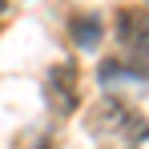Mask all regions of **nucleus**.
<instances>
[{
	"instance_id": "nucleus-1",
	"label": "nucleus",
	"mask_w": 149,
	"mask_h": 149,
	"mask_svg": "<svg viewBox=\"0 0 149 149\" xmlns=\"http://www.w3.org/2000/svg\"><path fill=\"white\" fill-rule=\"evenodd\" d=\"M89 133L93 137H101V141H121V145H137L141 137H149V125L141 113H133L125 101L117 97H105L93 109V117H89Z\"/></svg>"
},
{
	"instance_id": "nucleus-2",
	"label": "nucleus",
	"mask_w": 149,
	"mask_h": 149,
	"mask_svg": "<svg viewBox=\"0 0 149 149\" xmlns=\"http://www.w3.org/2000/svg\"><path fill=\"white\" fill-rule=\"evenodd\" d=\"M117 36H121L125 52H133V56H125V61H149V12H141V8L121 12Z\"/></svg>"
},
{
	"instance_id": "nucleus-3",
	"label": "nucleus",
	"mask_w": 149,
	"mask_h": 149,
	"mask_svg": "<svg viewBox=\"0 0 149 149\" xmlns=\"http://www.w3.org/2000/svg\"><path fill=\"white\" fill-rule=\"evenodd\" d=\"M101 85L105 89H141L145 85V69H137L129 61H105L101 65Z\"/></svg>"
},
{
	"instance_id": "nucleus-4",
	"label": "nucleus",
	"mask_w": 149,
	"mask_h": 149,
	"mask_svg": "<svg viewBox=\"0 0 149 149\" xmlns=\"http://www.w3.org/2000/svg\"><path fill=\"white\" fill-rule=\"evenodd\" d=\"M69 32H73V40H77V49H97V40H101V24H97V16H77L73 24H69Z\"/></svg>"
}]
</instances>
